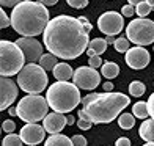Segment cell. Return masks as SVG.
Wrapping results in <instances>:
<instances>
[{
  "label": "cell",
  "mask_w": 154,
  "mask_h": 146,
  "mask_svg": "<svg viewBox=\"0 0 154 146\" xmlns=\"http://www.w3.org/2000/svg\"><path fill=\"white\" fill-rule=\"evenodd\" d=\"M46 49L63 60H75L90 46V32L79 17L60 14L47 24L43 33Z\"/></svg>",
  "instance_id": "1"
},
{
  "label": "cell",
  "mask_w": 154,
  "mask_h": 146,
  "mask_svg": "<svg viewBox=\"0 0 154 146\" xmlns=\"http://www.w3.org/2000/svg\"><path fill=\"white\" fill-rule=\"evenodd\" d=\"M11 27L20 36L35 38L44 33L49 19V10L38 2H22L16 5L11 11Z\"/></svg>",
  "instance_id": "2"
},
{
  "label": "cell",
  "mask_w": 154,
  "mask_h": 146,
  "mask_svg": "<svg viewBox=\"0 0 154 146\" xmlns=\"http://www.w3.org/2000/svg\"><path fill=\"white\" fill-rule=\"evenodd\" d=\"M129 96L123 93H97L96 99L91 101L85 107V112L88 113L90 120L94 124H109L116 120L121 115V112L129 105Z\"/></svg>",
  "instance_id": "3"
},
{
  "label": "cell",
  "mask_w": 154,
  "mask_h": 146,
  "mask_svg": "<svg viewBox=\"0 0 154 146\" xmlns=\"http://www.w3.org/2000/svg\"><path fill=\"white\" fill-rule=\"evenodd\" d=\"M46 99L54 112L69 113L82 102L80 90L69 82H55L47 88Z\"/></svg>",
  "instance_id": "4"
},
{
  "label": "cell",
  "mask_w": 154,
  "mask_h": 146,
  "mask_svg": "<svg viewBox=\"0 0 154 146\" xmlns=\"http://www.w3.org/2000/svg\"><path fill=\"white\" fill-rule=\"evenodd\" d=\"M47 74L36 63H27L17 74V85L27 94H39L47 88Z\"/></svg>",
  "instance_id": "5"
},
{
  "label": "cell",
  "mask_w": 154,
  "mask_h": 146,
  "mask_svg": "<svg viewBox=\"0 0 154 146\" xmlns=\"http://www.w3.org/2000/svg\"><path fill=\"white\" fill-rule=\"evenodd\" d=\"M49 102L39 94H27L17 102V116L25 123L44 121L49 115Z\"/></svg>",
  "instance_id": "6"
},
{
  "label": "cell",
  "mask_w": 154,
  "mask_h": 146,
  "mask_svg": "<svg viewBox=\"0 0 154 146\" xmlns=\"http://www.w3.org/2000/svg\"><path fill=\"white\" fill-rule=\"evenodd\" d=\"M25 57L22 50L11 41H0V74L2 77H11L19 74L25 66Z\"/></svg>",
  "instance_id": "7"
},
{
  "label": "cell",
  "mask_w": 154,
  "mask_h": 146,
  "mask_svg": "<svg viewBox=\"0 0 154 146\" xmlns=\"http://www.w3.org/2000/svg\"><path fill=\"white\" fill-rule=\"evenodd\" d=\"M126 38L137 46H149L154 43V20L138 17L126 27Z\"/></svg>",
  "instance_id": "8"
},
{
  "label": "cell",
  "mask_w": 154,
  "mask_h": 146,
  "mask_svg": "<svg viewBox=\"0 0 154 146\" xmlns=\"http://www.w3.org/2000/svg\"><path fill=\"white\" fill-rule=\"evenodd\" d=\"M72 83L79 90H87V91H91V90H94L101 83V75L91 66H79L74 71Z\"/></svg>",
  "instance_id": "9"
},
{
  "label": "cell",
  "mask_w": 154,
  "mask_h": 146,
  "mask_svg": "<svg viewBox=\"0 0 154 146\" xmlns=\"http://www.w3.org/2000/svg\"><path fill=\"white\" fill-rule=\"evenodd\" d=\"M97 29L101 33H106L107 36H116L124 29L123 14H118L116 11H107L97 19Z\"/></svg>",
  "instance_id": "10"
},
{
  "label": "cell",
  "mask_w": 154,
  "mask_h": 146,
  "mask_svg": "<svg viewBox=\"0 0 154 146\" xmlns=\"http://www.w3.org/2000/svg\"><path fill=\"white\" fill-rule=\"evenodd\" d=\"M16 46L22 50L24 57H25V61H29V63H36V61H39L41 57L44 55L43 53V44L35 38L20 36L16 41Z\"/></svg>",
  "instance_id": "11"
},
{
  "label": "cell",
  "mask_w": 154,
  "mask_h": 146,
  "mask_svg": "<svg viewBox=\"0 0 154 146\" xmlns=\"http://www.w3.org/2000/svg\"><path fill=\"white\" fill-rule=\"evenodd\" d=\"M124 61L132 69H143L149 65L151 57H149V52L143 46H135V47H131L126 52Z\"/></svg>",
  "instance_id": "12"
},
{
  "label": "cell",
  "mask_w": 154,
  "mask_h": 146,
  "mask_svg": "<svg viewBox=\"0 0 154 146\" xmlns=\"http://www.w3.org/2000/svg\"><path fill=\"white\" fill-rule=\"evenodd\" d=\"M17 88L14 80L10 77H2L0 79V110L10 108L11 104L17 99Z\"/></svg>",
  "instance_id": "13"
},
{
  "label": "cell",
  "mask_w": 154,
  "mask_h": 146,
  "mask_svg": "<svg viewBox=\"0 0 154 146\" xmlns=\"http://www.w3.org/2000/svg\"><path fill=\"white\" fill-rule=\"evenodd\" d=\"M19 135L25 144L35 146L43 143V140L46 138V129L44 126H39L38 123H27L25 126H22Z\"/></svg>",
  "instance_id": "14"
},
{
  "label": "cell",
  "mask_w": 154,
  "mask_h": 146,
  "mask_svg": "<svg viewBox=\"0 0 154 146\" xmlns=\"http://www.w3.org/2000/svg\"><path fill=\"white\" fill-rule=\"evenodd\" d=\"M66 116H63V113H57V112H54V113H49L46 118H44V121H43V126L46 129V132H49V134H60V132L65 129L66 126Z\"/></svg>",
  "instance_id": "15"
},
{
  "label": "cell",
  "mask_w": 154,
  "mask_h": 146,
  "mask_svg": "<svg viewBox=\"0 0 154 146\" xmlns=\"http://www.w3.org/2000/svg\"><path fill=\"white\" fill-rule=\"evenodd\" d=\"M107 41L104 39V38H94L90 41V46L87 49V55H88V58H91V57H96V55H101L107 50Z\"/></svg>",
  "instance_id": "16"
},
{
  "label": "cell",
  "mask_w": 154,
  "mask_h": 146,
  "mask_svg": "<svg viewBox=\"0 0 154 146\" xmlns=\"http://www.w3.org/2000/svg\"><path fill=\"white\" fill-rule=\"evenodd\" d=\"M52 74H54V77L57 79V82H68L74 75V71L68 63H58L54 68Z\"/></svg>",
  "instance_id": "17"
},
{
  "label": "cell",
  "mask_w": 154,
  "mask_h": 146,
  "mask_svg": "<svg viewBox=\"0 0 154 146\" xmlns=\"http://www.w3.org/2000/svg\"><path fill=\"white\" fill-rule=\"evenodd\" d=\"M138 135L146 143H154V120H145L138 129Z\"/></svg>",
  "instance_id": "18"
},
{
  "label": "cell",
  "mask_w": 154,
  "mask_h": 146,
  "mask_svg": "<svg viewBox=\"0 0 154 146\" xmlns=\"http://www.w3.org/2000/svg\"><path fill=\"white\" fill-rule=\"evenodd\" d=\"M44 146H74L72 140L63 134H54L44 141Z\"/></svg>",
  "instance_id": "19"
},
{
  "label": "cell",
  "mask_w": 154,
  "mask_h": 146,
  "mask_svg": "<svg viewBox=\"0 0 154 146\" xmlns=\"http://www.w3.org/2000/svg\"><path fill=\"white\" fill-rule=\"evenodd\" d=\"M101 74L104 75L106 79H115L118 77V74H120V66L113 61H106L102 66H101Z\"/></svg>",
  "instance_id": "20"
},
{
  "label": "cell",
  "mask_w": 154,
  "mask_h": 146,
  "mask_svg": "<svg viewBox=\"0 0 154 146\" xmlns=\"http://www.w3.org/2000/svg\"><path fill=\"white\" fill-rule=\"evenodd\" d=\"M57 60H58V57H55L54 53H44L43 57H41V60H39V66L44 69V71H54V68L57 66L58 63H57Z\"/></svg>",
  "instance_id": "21"
},
{
  "label": "cell",
  "mask_w": 154,
  "mask_h": 146,
  "mask_svg": "<svg viewBox=\"0 0 154 146\" xmlns=\"http://www.w3.org/2000/svg\"><path fill=\"white\" fill-rule=\"evenodd\" d=\"M132 115L138 120H146V118L149 116V110H148V104L146 102H135L134 105H132Z\"/></svg>",
  "instance_id": "22"
},
{
  "label": "cell",
  "mask_w": 154,
  "mask_h": 146,
  "mask_svg": "<svg viewBox=\"0 0 154 146\" xmlns=\"http://www.w3.org/2000/svg\"><path fill=\"white\" fill-rule=\"evenodd\" d=\"M118 124H120V127L128 130V129H132L135 124V116L131 115V113H121L118 116Z\"/></svg>",
  "instance_id": "23"
},
{
  "label": "cell",
  "mask_w": 154,
  "mask_h": 146,
  "mask_svg": "<svg viewBox=\"0 0 154 146\" xmlns=\"http://www.w3.org/2000/svg\"><path fill=\"white\" fill-rule=\"evenodd\" d=\"M145 91H146V87H145L143 82H140V80L131 82V85H129V93H131V96L140 97V96H143Z\"/></svg>",
  "instance_id": "24"
},
{
  "label": "cell",
  "mask_w": 154,
  "mask_h": 146,
  "mask_svg": "<svg viewBox=\"0 0 154 146\" xmlns=\"http://www.w3.org/2000/svg\"><path fill=\"white\" fill-rule=\"evenodd\" d=\"M113 46H115V50L121 52V53H126L131 49V43L126 36H118V39L113 43Z\"/></svg>",
  "instance_id": "25"
},
{
  "label": "cell",
  "mask_w": 154,
  "mask_h": 146,
  "mask_svg": "<svg viewBox=\"0 0 154 146\" xmlns=\"http://www.w3.org/2000/svg\"><path fill=\"white\" fill-rule=\"evenodd\" d=\"M22 144H24L22 138H20V135H16V134H8L2 141V146H22Z\"/></svg>",
  "instance_id": "26"
},
{
  "label": "cell",
  "mask_w": 154,
  "mask_h": 146,
  "mask_svg": "<svg viewBox=\"0 0 154 146\" xmlns=\"http://www.w3.org/2000/svg\"><path fill=\"white\" fill-rule=\"evenodd\" d=\"M151 11H152V8L146 2H142L140 5H137V8H135V13H137L140 17H146Z\"/></svg>",
  "instance_id": "27"
},
{
  "label": "cell",
  "mask_w": 154,
  "mask_h": 146,
  "mask_svg": "<svg viewBox=\"0 0 154 146\" xmlns=\"http://www.w3.org/2000/svg\"><path fill=\"white\" fill-rule=\"evenodd\" d=\"M2 130L5 132V134H13V132L16 130V124L13 120H5L3 124H2Z\"/></svg>",
  "instance_id": "28"
},
{
  "label": "cell",
  "mask_w": 154,
  "mask_h": 146,
  "mask_svg": "<svg viewBox=\"0 0 154 146\" xmlns=\"http://www.w3.org/2000/svg\"><path fill=\"white\" fill-rule=\"evenodd\" d=\"M90 0H66V3L69 6H72V8L75 10H80V8H85V6L88 5Z\"/></svg>",
  "instance_id": "29"
},
{
  "label": "cell",
  "mask_w": 154,
  "mask_h": 146,
  "mask_svg": "<svg viewBox=\"0 0 154 146\" xmlns=\"http://www.w3.org/2000/svg\"><path fill=\"white\" fill-rule=\"evenodd\" d=\"M11 25V17L5 14V10H0V29H6Z\"/></svg>",
  "instance_id": "30"
},
{
  "label": "cell",
  "mask_w": 154,
  "mask_h": 146,
  "mask_svg": "<svg viewBox=\"0 0 154 146\" xmlns=\"http://www.w3.org/2000/svg\"><path fill=\"white\" fill-rule=\"evenodd\" d=\"M134 13H135V8L132 5H124L123 8H121V14H123V17H132L134 16Z\"/></svg>",
  "instance_id": "31"
},
{
  "label": "cell",
  "mask_w": 154,
  "mask_h": 146,
  "mask_svg": "<svg viewBox=\"0 0 154 146\" xmlns=\"http://www.w3.org/2000/svg\"><path fill=\"white\" fill-rule=\"evenodd\" d=\"M104 63H102V58L99 57V55H96V57H91V58H88V66H91L94 69L97 68H101Z\"/></svg>",
  "instance_id": "32"
},
{
  "label": "cell",
  "mask_w": 154,
  "mask_h": 146,
  "mask_svg": "<svg viewBox=\"0 0 154 146\" xmlns=\"http://www.w3.org/2000/svg\"><path fill=\"white\" fill-rule=\"evenodd\" d=\"M71 140H72V144H74V146H87V143H88L87 138L83 137V135H79V134L74 135Z\"/></svg>",
  "instance_id": "33"
},
{
  "label": "cell",
  "mask_w": 154,
  "mask_h": 146,
  "mask_svg": "<svg viewBox=\"0 0 154 146\" xmlns=\"http://www.w3.org/2000/svg\"><path fill=\"white\" fill-rule=\"evenodd\" d=\"M93 124L94 123L90 121V120H79V121H77V126H79V129H82V130H90Z\"/></svg>",
  "instance_id": "34"
},
{
  "label": "cell",
  "mask_w": 154,
  "mask_h": 146,
  "mask_svg": "<svg viewBox=\"0 0 154 146\" xmlns=\"http://www.w3.org/2000/svg\"><path fill=\"white\" fill-rule=\"evenodd\" d=\"M22 2H27V0H0V3H2V6L5 8H11V6H16L19 3H22Z\"/></svg>",
  "instance_id": "35"
},
{
  "label": "cell",
  "mask_w": 154,
  "mask_h": 146,
  "mask_svg": "<svg viewBox=\"0 0 154 146\" xmlns=\"http://www.w3.org/2000/svg\"><path fill=\"white\" fill-rule=\"evenodd\" d=\"M96 96H97V93H90V94H87L85 97H82V102H80V104L83 105V108H85L91 101H94V99H96Z\"/></svg>",
  "instance_id": "36"
},
{
  "label": "cell",
  "mask_w": 154,
  "mask_h": 146,
  "mask_svg": "<svg viewBox=\"0 0 154 146\" xmlns=\"http://www.w3.org/2000/svg\"><path fill=\"white\" fill-rule=\"evenodd\" d=\"M146 104H148V110H149V115H151V118H152V120H154V93L148 97V102H146Z\"/></svg>",
  "instance_id": "37"
},
{
  "label": "cell",
  "mask_w": 154,
  "mask_h": 146,
  "mask_svg": "<svg viewBox=\"0 0 154 146\" xmlns=\"http://www.w3.org/2000/svg\"><path fill=\"white\" fill-rule=\"evenodd\" d=\"M115 146H131V140L128 137H121L115 141Z\"/></svg>",
  "instance_id": "38"
},
{
  "label": "cell",
  "mask_w": 154,
  "mask_h": 146,
  "mask_svg": "<svg viewBox=\"0 0 154 146\" xmlns=\"http://www.w3.org/2000/svg\"><path fill=\"white\" fill-rule=\"evenodd\" d=\"M79 20H80V22H82L83 25H85V29H87L88 32H91V30H93V25L88 22V19H87L85 16H80V17H79Z\"/></svg>",
  "instance_id": "39"
},
{
  "label": "cell",
  "mask_w": 154,
  "mask_h": 146,
  "mask_svg": "<svg viewBox=\"0 0 154 146\" xmlns=\"http://www.w3.org/2000/svg\"><path fill=\"white\" fill-rule=\"evenodd\" d=\"M36 2L44 6H54L55 3H58V0H36Z\"/></svg>",
  "instance_id": "40"
},
{
  "label": "cell",
  "mask_w": 154,
  "mask_h": 146,
  "mask_svg": "<svg viewBox=\"0 0 154 146\" xmlns=\"http://www.w3.org/2000/svg\"><path fill=\"white\" fill-rule=\"evenodd\" d=\"M102 90H104L106 93L113 91V83H112V82H106V83H102Z\"/></svg>",
  "instance_id": "41"
},
{
  "label": "cell",
  "mask_w": 154,
  "mask_h": 146,
  "mask_svg": "<svg viewBox=\"0 0 154 146\" xmlns=\"http://www.w3.org/2000/svg\"><path fill=\"white\" fill-rule=\"evenodd\" d=\"M77 116H79V120H90V116H88V113L85 112V108L79 110V113H77ZM90 121H91V120H90Z\"/></svg>",
  "instance_id": "42"
},
{
  "label": "cell",
  "mask_w": 154,
  "mask_h": 146,
  "mask_svg": "<svg viewBox=\"0 0 154 146\" xmlns=\"http://www.w3.org/2000/svg\"><path fill=\"white\" fill-rule=\"evenodd\" d=\"M66 123H68V126H72V124L75 123V118L72 115H68L66 116Z\"/></svg>",
  "instance_id": "43"
},
{
  "label": "cell",
  "mask_w": 154,
  "mask_h": 146,
  "mask_svg": "<svg viewBox=\"0 0 154 146\" xmlns=\"http://www.w3.org/2000/svg\"><path fill=\"white\" fill-rule=\"evenodd\" d=\"M129 2V5H132V6H137V5H140L142 2H146V0H128Z\"/></svg>",
  "instance_id": "44"
},
{
  "label": "cell",
  "mask_w": 154,
  "mask_h": 146,
  "mask_svg": "<svg viewBox=\"0 0 154 146\" xmlns=\"http://www.w3.org/2000/svg\"><path fill=\"white\" fill-rule=\"evenodd\" d=\"M8 113H10L11 116H16V115H17V107H10V108H8Z\"/></svg>",
  "instance_id": "45"
},
{
  "label": "cell",
  "mask_w": 154,
  "mask_h": 146,
  "mask_svg": "<svg viewBox=\"0 0 154 146\" xmlns=\"http://www.w3.org/2000/svg\"><path fill=\"white\" fill-rule=\"evenodd\" d=\"M106 41H107V43H115L116 39H115L113 36H107V39H106Z\"/></svg>",
  "instance_id": "46"
},
{
  "label": "cell",
  "mask_w": 154,
  "mask_h": 146,
  "mask_svg": "<svg viewBox=\"0 0 154 146\" xmlns=\"http://www.w3.org/2000/svg\"><path fill=\"white\" fill-rule=\"evenodd\" d=\"M146 3H148L151 8H154V0H146Z\"/></svg>",
  "instance_id": "47"
},
{
  "label": "cell",
  "mask_w": 154,
  "mask_h": 146,
  "mask_svg": "<svg viewBox=\"0 0 154 146\" xmlns=\"http://www.w3.org/2000/svg\"><path fill=\"white\" fill-rule=\"evenodd\" d=\"M143 146H154V143H145Z\"/></svg>",
  "instance_id": "48"
},
{
  "label": "cell",
  "mask_w": 154,
  "mask_h": 146,
  "mask_svg": "<svg viewBox=\"0 0 154 146\" xmlns=\"http://www.w3.org/2000/svg\"><path fill=\"white\" fill-rule=\"evenodd\" d=\"M152 85H154V83H152Z\"/></svg>",
  "instance_id": "49"
},
{
  "label": "cell",
  "mask_w": 154,
  "mask_h": 146,
  "mask_svg": "<svg viewBox=\"0 0 154 146\" xmlns=\"http://www.w3.org/2000/svg\"><path fill=\"white\" fill-rule=\"evenodd\" d=\"M152 10H154V8H152Z\"/></svg>",
  "instance_id": "50"
}]
</instances>
